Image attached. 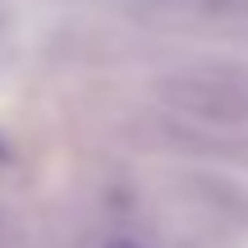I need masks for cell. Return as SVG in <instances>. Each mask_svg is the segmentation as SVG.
I'll return each instance as SVG.
<instances>
[{
    "label": "cell",
    "instance_id": "cell-1",
    "mask_svg": "<svg viewBox=\"0 0 248 248\" xmlns=\"http://www.w3.org/2000/svg\"><path fill=\"white\" fill-rule=\"evenodd\" d=\"M225 5H230L234 14H248V0H225Z\"/></svg>",
    "mask_w": 248,
    "mask_h": 248
},
{
    "label": "cell",
    "instance_id": "cell-2",
    "mask_svg": "<svg viewBox=\"0 0 248 248\" xmlns=\"http://www.w3.org/2000/svg\"><path fill=\"white\" fill-rule=\"evenodd\" d=\"M115 248H133V244H115Z\"/></svg>",
    "mask_w": 248,
    "mask_h": 248
}]
</instances>
